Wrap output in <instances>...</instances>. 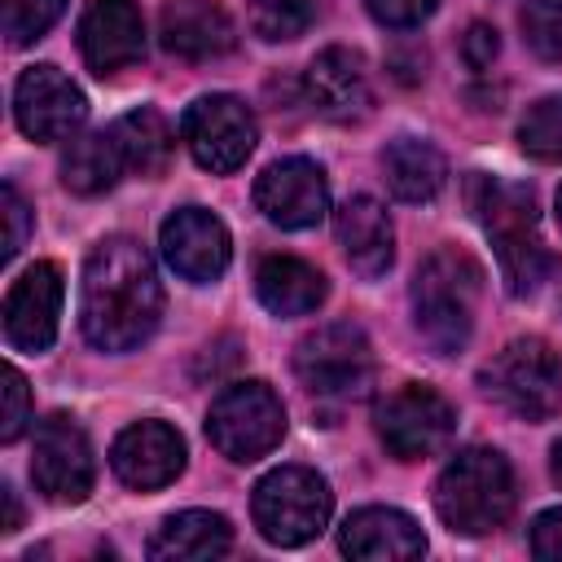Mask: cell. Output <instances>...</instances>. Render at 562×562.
I'll list each match as a JSON object with an SVG mask.
<instances>
[{"instance_id":"cell-30","label":"cell","mask_w":562,"mask_h":562,"mask_svg":"<svg viewBox=\"0 0 562 562\" xmlns=\"http://www.w3.org/2000/svg\"><path fill=\"white\" fill-rule=\"evenodd\" d=\"M66 0H4V35L9 44H31L40 40L57 18Z\"/></svg>"},{"instance_id":"cell-8","label":"cell","mask_w":562,"mask_h":562,"mask_svg":"<svg viewBox=\"0 0 562 562\" xmlns=\"http://www.w3.org/2000/svg\"><path fill=\"white\" fill-rule=\"evenodd\" d=\"M281 435H285V404L259 378L224 386L206 413V439L228 461H241V465L268 457L281 443Z\"/></svg>"},{"instance_id":"cell-37","label":"cell","mask_w":562,"mask_h":562,"mask_svg":"<svg viewBox=\"0 0 562 562\" xmlns=\"http://www.w3.org/2000/svg\"><path fill=\"white\" fill-rule=\"evenodd\" d=\"M553 479H558V483H562V439H558V443H553Z\"/></svg>"},{"instance_id":"cell-18","label":"cell","mask_w":562,"mask_h":562,"mask_svg":"<svg viewBox=\"0 0 562 562\" xmlns=\"http://www.w3.org/2000/svg\"><path fill=\"white\" fill-rule=\"evenodd\" d=\"M307 101L321 119L329 123H356L369 114L373 92H369V70L360 61V53L351 48H325L312 57L307 75H303Z\"/></svg>"},{"instance_id":"cell-7","label":"cell","mask_w":562,"mask_h":562,"mask_svg":"<svg viewBox=\"0 0 562 562\" xmlns=\"http://www.w3.org/2000/svg\"><path fill=\"white\" fill-rule=\"evenodd\" d=\"M294 373L307 395L329 404H351L373 386V347L360 325L334 321L312 329L294 351Z\"/></svg>"},{"instance_id":"cell-29","label":"cell","mask_w":562,"mask_h":562,"mask_svg":"<svg viewBox=\"0 0 562 562\" xmlns=\"http://www.w3.org/2000/svg\"><path fill=\"white\" fill-rule=\"evenodd\" d=\"M518 22H522V40L531 44L536 57L562 61V0H527Z\"/></svg>"},{"instance_id":"cell-20","label":"cell","mask_w":562,"mask_h":562,"mask_svg":"<svg viewBox=\"0 0 562 562\" xmlns=\"http://www.w3.org/2000/svg\"><path fill=\"white\" fill-rule=\"evenodd\" d=\"M334 228H338V246L347 255V268L364 281L382 277L395 259V228H391V215L378 198L369 193H356L338 206L334 215Z\"/></svg>"},{"instance_id":"cell-10","label":"cell","mask_w":562,"mask_h":562,"mask_svg":"<svg viewBox=\"0 0 562 562\" xmlns=\"http://www.w3.org/2000/svg\"><path fill=\"white\" fill-rule=\"evenodd\" d=\"M180 136H184L198 167L224 176V171H237L250 158V149L259 140V127H255V114L241 97L206 92L184 110Z\"/></svg>"},{"instance_id":"cell-35","label":"cell","mask_w":562,"mask_h":562,"mask_svg":"<svg viewBox=\"0 0 562 562\" xmlns=\"http://www.w3.org/2000/svg\"><path fill=\"white\" fill-rule=\"evenodd\" d=\"M531 553L536 558H549V562H562V505L558 509H544L531 522Z\"/></svg>"},{"instance_id":"cell-28","label":"cell","mask_w":562,"mask_h":562,"mask_svg":"<svg viewBox=\"0 0 562 562\" xmlns=\"http://www.w3.org/2000/svg\"><path fill=\"white\" fill-rule=\"evenodd\" d=\"M246 13H250V31L259 40L281 44V40H299L312 26L316 0H250Z\"/></svg>"},{"instance_id":"cell-6","label":"cell","mask_w":562,"mask_h":562,"mask_svg":"<svg viewBox=\"0 0 562 562\" xmlns=\"http://www.w3.org/2000/svg\"><path fill=\"white\" fill-rule=\"evenodd\" d=\"M479 386L487 400H496L505 413L522 422H544L562 408V364L540 338H514L505 342L479 373Z\"/></svg>"},{"instance_id":"cell-32","label":"cell","mask_w":562,"mask_h":562,"mask_svg":"<svg viewBox=\"0 0 562 562\" xmlns=\"http://www.w3.org/2000/svg\"><path fill=\"white\" fill-rule=\"evenodd\" d=\"M0 211H4V259H13L26 246V233H31V206L18 193V184L0 189Z\"/></svg>"},{"instance_id":"cell-13","label":"cell","mask_w":562,"mask_h":562,"mask_svg":"<svg viewBox=\"0 0 562 562\" xmlns=\"http://www.w3.org/2000/svg\"><path fill=\"white\" fill-rule=\"evenodd\" d=\"M61 268L40 259L4 294V342L13 351H48L61 316Z\"/></svg>"},{"instance_id":"cell-2","label":"cell","mask_w":562,"mask_h":562,"mask_svg":"<svg viewBox=\"0 0 562 562\" xmlns=\"http://www.w3.org/2000/svg\"><path fill=\"white\" fill-rule=\"evenodd\" d=\"M465 202L479 220V228L487 233V241L496 246V263L505 277L509 294H531L540 290V281L549 277L553 259L540 241V215H536V193L518 180H501L487 171H474L465 180Z\"/></svg>"},{"instance_id":"cell-3","label":"cell","mask_w":562,"mask_h":562,"mask_svg":"<svg viewBox=\"0 0 562 562\" xmlns=\"http://www.w3.org/2000/svg\"><path fill=\"white\" fill-rule=\"evenodd\" d=\"M479 290H483V268L465 250L443 246L422 259L408 303H413V329L435 356H457L470 342Z\"/></svg>"},{"instance_id":"cell-1","label":"cell","mask_w":562,"mask_h":562,"mask_svg":"<svg viewBox=\"0 0 562 562\" xmlns=\"http://www.w3.org/2000/svg\"><path fill=\"white\" fill-rule=\"evenodd\" d=\"M162 316V285L154 259L132 237H105L92 246L79 285V325L97 351L140 347Z\"/></svg>"},{"instance_id":"cell-33","label":"cell","mask_w":562,"mask_h":562,"mask_svg":"<svg viewBox=\"0 0 562 562\" xmlns=\"http://www.w3.org/2000/svg\"><path fill=\"white\" fill-rule=\"evenodd\" d=\"M369 13L382 22V26H395V31H408L417 22H426L435 13L439 0H364Z\"/></svg>"},{"instance_id":"cell-19","label":"cell","mask_w":562,"mask_h":562,"mask_svg":"<svg viewBox=\"0 0 562 562\" xmlns=\"http://www.w3.org/2000/svg\"><path fill=\"white\" fill-rule=\"evenodd\" d=\"M338 549L347 558H364V562H408V558L426 553V536L404 509L364 505V509L347 514V522L338 527Z\"/></svg>"},{"instance_id":"cell-24","label":"cell","mask_w":562,"mask_h":562,"mask_svg":"<svg viewBox=\"0 0 562 562\" xmlns=\"http://www.w3.org/2000/svg\"><path fill=\"white\" fill-rule=\"evenodd\" d=\"M382 180L400 202H430L448 180V162L430 140L395 136L382 149Z\"/></svg>"},{"instance_id":"cell-36","label":"cell","mask_w":562,"mask_h":562,"mask_svg":"<svg viewBox=\"0 0 562 562\" xmlns=\"http://www.w3.org/2000/svg\"><path fill=\"white\" fill-rule=\"evenodd\" d=\"M0 501H4V527H0V531H18V527H22V509H18V492H13L9 483L0 487Z\"/></svg>"},{"instance_id":"cell-12","label":"cell","mask_w":562,"mask_h":562,"mask_svg":"<svg viewBox=\"0 0 562 562\" xmlns=\"http://www.w3.org/2000/svg\"><path fill=\"white\" fill-rule=\"evenodd\" d=\"M13 119L31 140L53 145V140H66V136H75L83 127L88 101L57 66H31V70L18 75Z\"/></svg>"},{"instance_id":"cell-22","label":"cell","mask_w":562,"mask_h":562,"mask_svg":"<svg viewBox=\"0 0 562 562\" xmlns=\"http://www.w3.org/2000/svg\"><path fill=\"white\" fill-rule=\"evenodd\" d=\"M228 544H233V527L224 514L184 509V514L162 518V527L149 536L145 553L154 562H206V558L228 553Z\"/></svg>"},{"instance_id":"cell-9","label":"cell","mask_w":562,"mask_h":562,"mask_svg":"<svg viewBox=\"0 0 562 562\" xmlns=\"http://www.w3.org/2000/svg\"><path fill=\"white\" fill-rule=\"evenodd\" d=\"M373 422H378V439L386 443L391 457H400V461H426V457H435V452H443L452 443L457 408L435 386L404 382L400 391H391L378 404Z\"/></svg>"},{"instance_id":"cell-14","label":"cell","mask_w":562,"mask_h":562,"mask_svg":"<svg viewBox=\"0 0 562 562\" xmlns=\"http://www.w3.org/2000/svg\"><path fill=\"white\" fill-rule=\"evenodd\" d=\"M255 206L277 228H312L329 211L325 171L312 158H277L255 180Z\"/></svg>"},{"instance_id":"cell-5","label":"cell","mask_w":562,"mask_h":562,"mask_svg":"<svg viewBox=\"0 0 562 562\" xmlns=\"http://www.w3.org/2000/svg\"><path fill=\"white\" fill-rule=\"evenodd\" d=\"M329 509H334L329 483L307 465L268 470L250 496V514H255L259 536L268 544H281V549H299L312 536H321V527L329 522Z\"/></svg>"},{"instance_id":"cell-15","label":"cell","mask_w":562,"mask_h":562,"mask_svg":"<svg viewBox=\"0 0 562 562\" xmlns=\"http://www.w3.org/2000/svg\"><path fill=\"white\" fill-rule=\"evenodd\" d=\"M158 246H162V259L184 277V281H215L224 268H228V255H233V241H228V228L220 215H211L206 206H180L162 220V233H158Z\"/></svg>"},{"instance_id":"cell-17","label":"cell","mask_w":562,"mask_h":562,"mask_svg":"<svg viewBox=\"0 0 562 562\" xmlns=\"http://www.w3.org/2000/svg\"><path fill=\"white\" fill-rule=\"evenodd\" d=\"M79 53L92 75H119L145 57V26L132 0H88L79 13Z\"/></svg>"},{"instance_id":"cell-4","label":"cell","mask_w":562,"mask_h":562,"mask_svg":"<svg viewBox=\"0 0 562 562\" xmlns=\"http://www.w3.org/2000/svg\"><path fill=\"white\" fill-rule=\"evenodd\" d=\"M435 509L448 531L457 536H483L501 527L514 509V470L496 448H465L457 452L439 483H435Z\"/></svg>"},{"instance_id":"cell-34","label":"cell","mask_w":562,"mask_h":562,"mask_svg":"<svg viewBox=\"0 0 562 562\" xmlns=\"http://www.w3.org/2000/svg\"><path fill=\"white\" fill-rule=\"evenodd\" d=\"M496 53H501L496 31H492L487 22H474V26L465 31V40H461V57H465V66H470V70H487V66L496 61Z\"/></svg>"},{"instance_id":"cell-26","label":"cell","mask_w":562,"mask_h":562,"mask_svg":"<svg viewBox=\"0 0 562 562\" xmlns=\"http://www.w3.org/2000/svg\"><path fill=\"white\" fill-rule=\"evenodd\" d=\"M114 140H119V154L127 162V171H140V176H162L167 162H171V127L167 119L154 110V105H140L132 114H123L114 127Z\"/></svg>"},{"instance_id":"cell-38","label":"cell","mask_w":562,"mask_h":562,"mask_svg":"<svg viewBox=\"0 0 562 562\" xmlns=\"http://www.w3.org/2000/svg\"><path fill=\"white\" fill-rule=\"evenodd\" d=\"M558 224H562V189H558Z\"/></svg>"},{"instance_id":"cell-23","label":"cell","mask_w":562,"mask_h":562,"mask_svg":"<svg viewBox=\"0 0 562 562\" xmlns=\"http://www.w3.org/2000/svg\"><path fill=\"white\" fill-rule=\"evenodd\" d=\"M255 294L272 316H307L325 303V277L294 255H268L255 272Z\"/></svg>"},{"instance_id":"cell-31","label":"cell","mask_w":562,"mask_h":562,"mask_svg":"<svg viewBox=\"0 0 562 562\" xmlns=\"http://www.w3.org/2000/svg\"><path fill=\"white\" fill-rule=\"evenodd\" d=\"M31 422V391H26V378L4 364V422H0V439L13 443Z\"/></svg>"},{"instance_id":"cell-21","label":"cell","mask_w":562,"mask_h":562,"mask_svg":"<svg viewBox=\"0 0 562 562\" xmlns=\"http://www.w3.org/2000/svg\"><path fill=\"white\" fill-rule=\"evenodd\" d=\"M158 35L162 48L184 61H211L237 44L233 18L215 0H167L158 13Z\"/></svg>"},{"instance_id":"cell-16","label":"cell","mask_w":562,"mask_h":562,"mask_svg":"<svg viewBox=\"0 0 562 562\" xmlns=\"http://www.w3.org/2000/svg\"><path fill=\"white\" fill-rule=\"evenodd\" d=\"M110 465L127 487L158 492V487L176 483V474L184 470V439L176 426H167L158 417L132 422L127 430H119V439L110 448Z\"/></svg>"},{"instance_id":"cell-11","label":"cell","mask_w":562,"mask_h":562,"mask_svg":"<svg viewBox=\"0 0 562 562\" xmlns=\"http://www.w3.org/2000/svg\"><path fill=\"white\" fill-rule=\"evenodd\" d=\"M31 479L53 505H79L92 492V479H97L92 443H88V435L75 417L53 413L35 426Z\"/></svg>"},{"instance_id":"cell-27","label":"cell","mask_w":562,"mask_h":562,"mask_svg":"<svg viewBox=\"0 0 562 562\" xmlns=\"http://www.w3.org/2000/svg\"><path fill=\"white\" fill-rule=\"evenodd\" d=\"M518 145L536 162H562V92L540 97L518 119Z\"/></svg>"},{"instance_id":"cell-25","label":"cell","mask_w":562,"mask_h":562,"mask_svg":"<svg viewBox=\"0 0 562 562\" xmlns=\"http://www.w3.org/2000/svg\"><path fill=\"white\" fill-rule=\"evenodd\" d=\"M127 171L114 132H83L66 145L61 154V184L79 198H97L105 189H114V180Z\"/></svg>"}]
</instances>
